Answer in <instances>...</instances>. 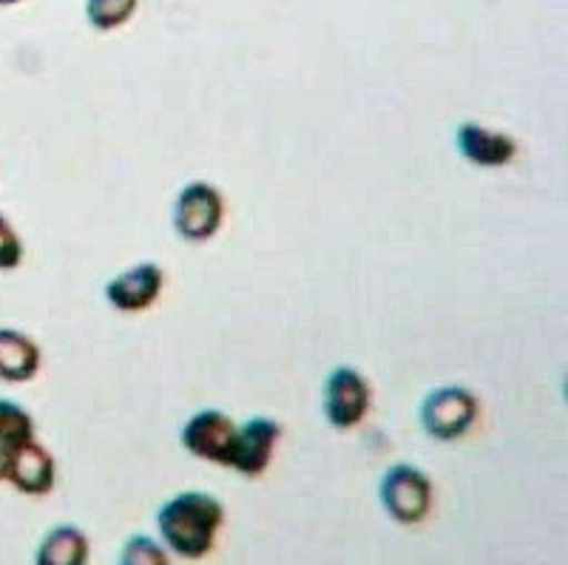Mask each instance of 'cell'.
I'll list each match as a JSON object with an SVG mask.
<instances>
[{
  "label": "cell",
  "mask_w": 568,
  "mask_h": 565,
  "mask_svg": "<svg viewBox=\"0 0 568 565\" xmlns=\"http://www.w3.org/2000/svg\"><path fill=\"white\" fill-rule=\"evenodd\" d=\"M162 284H165V273L154 262H142L111 279L105 284V299L111 307L123 313H140L160 299Z\"/></svg>",
  "instance_id": "cell-9"
},
{
  "label": "cell",
  "mask_w": 568,
  "mask_h": 565,
  "mask_svg": "<svg viewBox=\"0 0 568 565\" xmlns=\"http://www.w3.org/2000/svg\"><path fill=\"white\" fill-rule=\"evenodd\" d=\"M54 477H58L54 457L34 437L3 455V481L12 483L23 495H49L54 488Z\"/></svg>",
  "instance_id": "cell-7"
},
{
  "label": "cell",
  "mask_w": 568,
  "mask_h": 565,
  "mask_svg": "<svg viewBox=\"0 0 568 565\" xmlns=\"http://www.w3.org/2000/svg\"><path fill=\"white\" fill-rule=\"evenodd\" d=\"M34 437V421L23 406L0 398V455Z\"/></svg>",
  "instance_id": "cell-13"
},
{
  "label": "cell",
  "mask_w": 568,
  "mask_h": 565,
  "mask_svg": "<svg viewBox=\"0 0 568 565\" xmlns=\"http://www.w3.org/2000/svg\"><path fill=\"white\" fill-rule=\"evenodd\" d=\"M382 503L393 521L415 526L433 508V483L409 463H398L384 475Z\"/></svg>",
  "instance_id": "cell-3"
},
{
  "label": "cell",
  "mask_w": 568,
  "mask_h": 565,
  "mask_svg": "<svg viewBox=\"0 0 568 565\" xmlns=\"http://www.w3.org/2000/svg\"><path fill=\"white\" fill-rule=\"evenodd\" d=\"M236 435V424L220 410L196 412L182 430V446L200 461H213L225 466L227 450Z\"/></svg>",
  "instance_id": "cell-8"
},
{
  "label": "cell",
  "mask_w": 568,
  "mask_h": 565,
  "mask_svg": "<svg viewBox=\"0 0 568 565\" xmlns=\"http://www.w3.org/2000/svg\"><path fill=\"white\" fill-rule=\"evenodd\" d=\"M278 437H282V426L276 421H271V417H251L245 426H236L225 466L245 477H258L271 466Z\"/></svg>",
  "instance_id": "cell-6"
},
{
  "label": "cell",
  "mask_w": 568,
  "mask_h": 565,
  "mask_svg": "<svg viewBox=\"0 0 568 565\" xmlns=\"http://www.w3.org/2000/svg\"><path fill=\"white\" fill-rule=\"evenodd\" d=\"M225 200L207 182H191L180 191L174 205V228L187 242H207L220 233Z\"/></svg>",
  "instance_id": "cell-4"
},
{
  "label": "cell",
  "mask_w": 568,
  "mask_h": 565,
  "mask_svg": "<svg viewBox=\"0 0 568 565\" xmlns=\"http://www.w3.org/2000/svg\"><path fill=\"white\" fill-rule=\"evenodd\" d=\"M14 3H20V0H0V7H14Z\"/></svg>",
  "instance_id": "cell-17"
},
{
  "label": "cell",
  "mask_w": 568,
  "mask_h": 565,
  "mask_svg": "<svg viewBox=\"0 0 568 565\" xmlns=\"http://www.w3.org/2000/svg\"><path fill=\"white\" fill-rule=\"evenodd\" d=\"M0 481H3V455H0Z\"/></svg>",
  "instance_id": "cell-18"
},
{
  "label": "cell",
  "mask_w": 568,
  "mask_h": 565,
  "mask_svg": "<svg viewBox=\"0 0 568 565\" xmlns=\"http://www.w3.org/2000/svg\"><path fill=\"white\" fill-rule=\"evenodd\" d=\"M40 370V347L29 335L0 327V379L9 384L32 381Z\"/></svg>",
  "instance_id": "cell-11"
},
{
  "label": "cell",
  "mask_w": 568,
  "mask_h": 565,
  "mask_svg": "<svg viewBox=\"0 0 568 565\" xmlns=\"http://www.w3.org/2000/svg\"><path fill=\"white\" fill-rule=\"evenodd\" d=\"M123 565H165L169 563V554L156 546L154 539L145 537V534H136L125 543L123 557H120Z\"/></svg>",
  "instance_id": "cell-15"
},
{
  "label": "cell",
  "mask_w": 568,
  "mask_h": 565,
  "mask_svg": "<svg viewBox=\"0 0 568 565\" xmlns=\"http://www.w3.org/2000/svg\"><path fill=\"white\" fill-rule=\"evenodd\" d=\"M225 523V506L205 492H182L156 514L165 546L185 559H202L216 546V534Z\"/></svg>",
  "instance_id": "cell-1"
},
{
  "label": "cell",
  "mask_w": 568,
  "mask_h": 565,
  "mask_svg": "<svg viewBox=\"0 0 568 565\" xmlns=\"http://www.w3.org/2000/svg\"><path fill=\"white\" fill-rule=\"evenodd\" d=\"M478 421V398L464 386H440L420 406V424L435 441H458Z\"/></svg>",
  "instance_id": "cell-2"
},
{
  "label": "cell",
  "mask_w": 568,
  "mask_h": 565,
  "mask_svg": "<svg viewBox=\"0 0 568 565\" xmlns=\"http://www.w3.org/2000/svg\"><path fill=\"white\" fill-rule=\"evenodd\" d=\"M23 262V242L3 213H0V270H14Z\"/></svg>",
  "instance_id": "cell-16"
},
{
  "label": "cell",
  "mask_w": 568,
  "mask_h": 565,
  "mask_svg": "<svg viewBox=\"0 0 568 565\" xmlns=\"http://www.w3.org/2000/svg\"><path fill=\"white\" fill-rule=\"evenodd\" d=\"M140 0H85V18L100 32H111L129 23L131 14L136 12Z\"/></svg>",
  "instance_id": "cell-14"
},
{
  "label": "cell",
  "mask_w": 568,
  "mask_h": 565,
  "mask_svg": "<svg viewBox=\"0 0 568 565\" xmlns=\"http://www.w3.org/2000/svg\"><path fill=\"white\" fill-rule=\"evenodd\" d=\"M369 412V384L353 366H336L324 386V415L336 430H353Z\"/></svg>",
  "instance_id": "cell-5"
},
{
  "label": "cell",
  "mask_w": 568,
  "mask_h": 565,
  "mask_svg": "<svg viewBox=\"0 0 568 565\" xmlns=\"http://www.w3.org/2000/svg\"><path fill=\"white\" fill-rule=\"evenodd\" d=\"M89 537L78 526H58L45 534L38 548V565H85Z\"/></svg>",
  "instance_id": "cell-12"
},
{
  "label": "cell",
  "mask_w": 568,
  "mask_h": 565,
  "mask_svg": "<svg viewBox=\"0 0 568 565\" xmlns=\"http://www.w3.org/2000/svg\"><path fill=\"white\" fill-rule=\"evenodd\" d=\"M458 151L471 165L504 168L515 160L517 142L500 131L484 129L478 122H464L458 129Z\"/></svg>",
  "instance_id": "cell-10"
}]
</instances>
